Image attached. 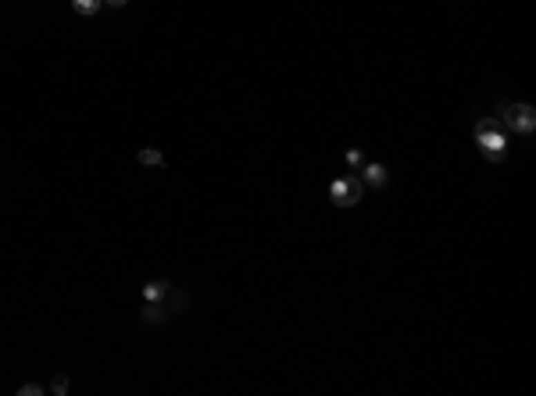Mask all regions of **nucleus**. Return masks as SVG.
I'll return each instance as SVG.
<instances>
[{
  "label": "nucleus",
  "instance_id": "obj_9",
  "mask_svg": "<svg viewBox=\"0 0 536 396\" xmlns=\"http://www.w3.org/2000/svg\"><path fill=\"white\" fill-rule=\"evenodd\" d=\"M47 389H50L54 396H65V393H68V379H65V375H57V379H54Z\"/></svg>",
  "mask_w": 536,
  "mask_h": 396
},
{
  "label": "nucleus",
  "instance_id": "obj_1",
  "mask_svg": "<svg viewBox=\"0 0 536 396\" xmlns=\"http://www.w3.org/2000/svg\"><path fill=\"white\" fill-rule=\"evenodd\" d=\"M476 143L490 164H501L504 161V150H508V132L501 129L497 118H479L476 121Z\"/></svg>",
  "mask_w": 536,
  "mask_h": 396
},
{
  "label": "nucleus",
  "instance_id": "obj_5",
  "mask_svg": "<svg viewBox=\"0 0 536 396\" xmlns=\"http://www.w3.org/2000/svg\"><path fill=\"white\" fill-rule=\"evenodd\" d=\"M169 293H172V286H169V282H161V279H154V282L143 286V300H147V304H161Z\"/></svg>",
  "mask_w": 536,
  "mask_h": 396
},
{
  "label": "nucleus",
  "instance_id": "obj_10",
  "mask_svg": "<svg viewBox=\"0 0 536 396\" xmlns=\"http://www.w3.org/2000/svg\"><path fill=\"white\" fill-rule=\"evenodd\" d=\"M347 164H350V168H361V164H365L361 150H347Z\"/></svg>",
  "mask_w": 536,
  "mask_h": 396
},
{
  "label": "nucleus",
  "instance_id": "obj_2",
  "mask_svg": "<svg viewBox=\"0 0 536 396\" xmlns=\"http://www.w3.org/2000/svg\"><path fill=\"white\" fill-rule=\"evenodd\" d=\"M361 197H365V182L358 175H343V179H336L333 186H329V200H333L336 207H354Z\"/></svg>",
  "mask_w": 536,
  "mask_h": 396
},
{
  "label": "nucleus",
  "instance_id": "obj_3",
  "mask_svg": "<svg viewBox=\"0 0 536 396\" xmlns=\"http://www.w3.org/2000/svg\"><path fill=\"white\" fill-rule=\"evenodd\" d=\"M504 125L515 132H522L529 136L536 129V111H533V103H508L504 108Z\"/></svg>",
  "mask_w": 536,
  "mask_h": 396
},
{
  "label": "nucleus",
  "instance_id": "obj_11",
  "mask_svg": "<svg viewBox=\"0 0 536 396\" xmlns=\"http://www.w3.org/2000/svg\"><path fill=\"white\" fill-rule=\"evenodd\" d=\"M18 393H22V396H44L47 389H44V386H32V382H29V386H22Z\"/></svg>",
  "mask_w": 536,
  "mask_h": 396
},
{
  "label": "nucleus",
  "instance_id": "obj_7",
  "mask_svg": "<svg viewBox=\"0 0 536 396\" xmlns=\"http://www.w3.org/2000/svg\"><path fill=\"white\" fill-rule=\"evenodd\" d=\"M143 321H147V325H161L164 321V307L161 304H147V307H143Z\"/></svg>",
  "mask_w": 536,
  "mask_h": 396
},
{
  "label": "nucleus",
  "instance_id": "obj_8",
  "mask_svg": "<svg viewBox=\"0 0 536 396\" xmlns=\"http://www.w3.org/2000/svg\"><path fill=\"white\" fill-rule=\"evenodd\" d=\"M136 161H140V164H147V168H164V157H161L157 150H140Z\"/></svg>",
  "mask_w": 536,
  "mask_h": 396
},
{
  "label": "nucleus",
  "instance_id": "obj_6",
  "mask_svg": "<svg viewBox=\"0 0 536 396\" xmlns=\"http://www.w3.org/2000/svg\"><path fill=\"white\" fill-rule=\"evenodd\" d=\"M100 4H104V0H72V8H75L82 18H93V14L100 11Z\"/></svg>",
  "mask_w": 536,
  "mask_h": 396
},
{
  "label": "nucleus",
  "instance_id": "obj_4",
  "mask_svg": "<svg viewBox=\"0 0 536 396\" xmlns=\"http://www.w3.org/2000/svg\"><path fill=\"white\" fill-rule=\"evenodd\" d=\"M386 179H390V175H386L383 164H368V161L361 164V182H365V186H376V190H379V186H386Z\"/></svg>",
  "mask_w": 536,
  "mask_h": 396
},
{
  "label": "nucleus",
  "instance_id": "obj_12",
  "mask_svg": "<svg viewBox=\"0 0 536 396\" xmlns=\"http://www.w3.org/2000/svg\"><path fill=\"white\" fill-rule=\"evenodd\" d=\"M104 4H111V8H126L129 0H104Z\"/></svg>",
  "mask_w": 536,
  "mask_h": 396
}]
</instances>
